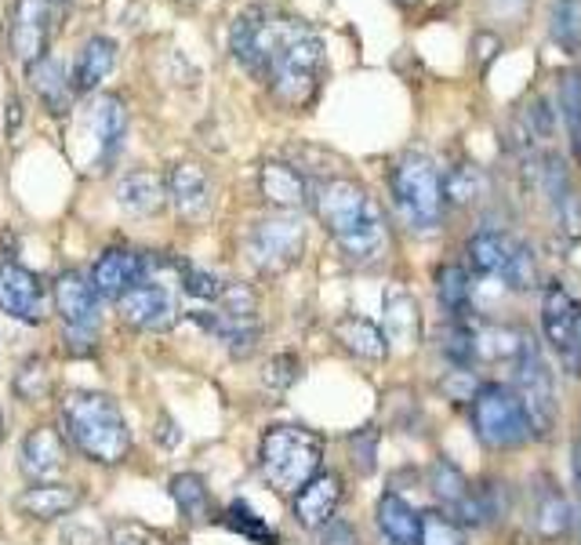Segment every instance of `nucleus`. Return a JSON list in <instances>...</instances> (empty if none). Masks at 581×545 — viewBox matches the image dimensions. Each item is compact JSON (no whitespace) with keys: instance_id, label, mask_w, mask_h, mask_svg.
<instances>
[{"instance_id":"nucleus-1","label":"nucleus","mask_w":581,"mask_h":545,"mask_svg":"<svg viewBox=\"0 0 581 545\" xmlns=\"http://www.w3.org/2000/svg\"><path fill=\"white\" fill-rule=\"evenodd\" d=\"M313 208L349 262L375 266L390 248L385 215L364 186L349 179H324L313 189Z\"/></svg>"},{"instance_id":"nucleus-2","label":"nucleus","mask_w":581,"mask_h":545,"mask_svg":"<svg viewBox=\"0 0 581 545\" xmlns=\"http://www.w3.org/2000/svg\"><path fill=\"white\" fill-rule=\"evenodd\" d=\"M324 77V44L302 19L276 16L273 48L262 80L284 106H306Z\"/></svg>"},{"instance_id":"nucleus-3","label":"nucleus","mask_w":581,"mask_h":545,"mask_svg":"<svg viewBox=\"0 0 581 545\" xmlns=\"http://www.w3.org/2000/svg\"><path fill=\"white\" fill-rule=\"evenodd\" d=\"M62 433L80 455L99 466H117L131 452L128 422L106 393H69L62 400Z\"/></svg>"},{"instance_id":"nucleus-4","label":"nucleus","mask_w":581,"mask_h":545,"mask_svg":"<svg viewBox=\"0 0 581 545\" xmlns=\"http://www.w3.org/2000/svg\"><path fill=\"white\" fill-rule=\"evenodd\" d=\"M324 462L321 436L306 426H269L258 444V466L262 476L284 495H298Z\"/></svg>"},{"instance_id":"nucleus-5","label":"nucleus","mask_w":581,"mask_h":545,"mask_svg":"<svg viewBox=\"0 0 581 545\" xmlns=\"http://www.w3.org/2000/svg\"><path fill=\"white\" fill-rule=\"evenodd\" d=\"M390 189H393V208L404 218L407 229H418V234H429V229L440 226L447 208L444 197V175L425 153H404L390 171Z\"/></svg>"},{"instance_id":"nucleus-6","label":"nucleus","mask_w":581,"mask_h":545,"mask_svg":"<svg viewBox=\"0 0 581 545\" xmlns=\"http://www.w3.org/2000/svg\"><path fill=\"white\" fill-rule=\"evenodd\" d=\"M183 266L186 262H175V258L146 255V277L120 298V317L138 331H168L178 320Z\"/></svg>"},{"instance_id":"nucleus-7","label":"nucleus","mask_w":581,"mask_h":545,"mask_svg":"<svg viewBox=\"0 0 581 545\" xmlns=\"http://www.w3.org/2000/svg\"><path fill=\"white\" fill-rule=\"evenodd\" d=\"M469 418H473V433L480 436V444H488L491 452H509V447L528 444L534 436L516 389L498 386V382L480 386L473 404H469Z\"/></svg>"},{"instance_id":"nucleus-8","label":"nucleus","mask_w":581,"mask_h":545,"mask_svg":"<svg viewBox=\"0 0 581 545\" xmlns=\"http://www.w3.org/2000/svg\"><path fill=\"white\" fill-rule=\"evenodd\" d=\"M516 397L531 418L534 436H549L552 429H557V418H560L557 382H552L542 346H538L531 335L523 338V349L516 357Z\"/></svg>"},{"instance_id":"nucleus-9","label":"nucleus","mask_w":581,"mask_h":545,"mask_svg":"<svg viewBox=\"0 0 581 545\" xmlns=\"http://www.w3.org/2000/svg\"><path fill=\"white\" fill-rule=\"evenodd\" d=\"M55 313H59V320L66 327V338H69V349L73 353H88L95 349V338H99V291H95L91 277L77 269H66L59 272V280H55Z\"/></svg>"},{"instance_id":"nucleus-10","label":"nucleus","mask_w":581,"mask_h":545,"mask_svg":"<svg viewBox=\"0 0 581 545\" xmlns=\"http://www.w3.org/2000/svg\"><path fill=\"white\" fill-rule=\"evenodd\" d=\"M302 251H306V226L295 215L262 218L252 234H247V258L262 272H280L287 266H295Z\"/></svg>"},{"instance_id":"nucleus-11","label":"nucleus","mask_w":581,"mask_h":545,"mask_svg":"<svg viewBox=\"0 0 581 545\" xmlns=\"http://www.w3.org/2000/svg\"><path fill=\"white\" fill-rule=\"evenodd\" d=\"M542 327L549 346L560 353L563 367L571 375L581 371V303L563 288V284H549L542 295Z\"/></svg>"},{"instance_id":"nucleus-12","label":"nucleus","mask_w":581,"mask_h":545,"mask_svg":"<svg viewBox=\"0 0 581 545\" xmlns=\"http://www.w3.org/2000/svg\"><path fill=\"white\" fill-rule=\"evenodd\" d=\"M429 490H433V498L444 506L451 521H459L462 527L488 524V516H483V506H480V490L465 480V473L454 466V462L436 458L433 466H429Z\"/></svg>"},{"instance_id":"nucleus-13","label":"nucleus","mask_w":581,"mask_h":545,"mask_svg":"<svg viewBox=\"0 0 581 545\" xmlns=\"http://www.w3.org/2000/svg\"><path fill=\"white\" fill-rule=\"evenodd\" d=\"M0 313H8L11 320L22 324H40L48 313L45 280L19 262H4L0 266Z\"/></svg>"},{"instance_id":"nucleus-14","label":"nucleus","mask_w":581,"mask_h":545,"mask_svg":"<svg viewBox=\"0 0 581 545\" xmlns=\"http://www.w3.org/2000/svg\"><path fill=\"white\" fill-rule=\"evenodd\" d=\"M273 30H276V16L266 8H247L237 16L229 30V51L247 73H255L262 80L269 62V48H273Z\"/></svg>"},{"instance_id":"nucleus-15","label":"nucleus","mask_w":581,"mask_h":545,"mask_svg":"<svg viewBox=\"0 0 581 545\" xmlns=\"http://www.w3.org/2000/svg\"><path fill=\"white\" fill-rule=\"evenodd\" d=\"M48 40H51V4L48 0H19L16 16H11V54L26 62L48 59Z\"/></svg>"},{"instance_id":"nucleus-16","label":"nucleus","mask_w":581,"mask_h":545,"mask_svg":"<svg viewBox=\"0 0 581 545\" xmlns=\"http://www.w3.org/2000/svg\"><path fill=\"white\" fill-rule=\"evenodd\" d=\"M164 186H168V204L175 208V215L186 218V222H200V218H207V211H211L215 186H211V175H207L200 164L193 160L175 164Z\"/></svg>"},{"instance_id":"nucleus-17","label":"nucleus","mask_w":581,"mask_h":545,"mask_svg":"<svg viewBox=\"0 0 581 545\" xmlns=\"http://www.w3.org/2000/svg\"><path fill=\"white\" fill-rule=\"evenodd\" d=\"M146 277V255H138L131 248H109L99 255V262L91 269V284L102 298H114L120 303L138 280Z\"/></svg>"},{"instance_id":"nucleus-18","label":"nucleus","mask_w":581,"mask_h":545,"mask_svg":"<svg viewBox=\"0 0 581 545\" xmlns=\"http://www.w3.org/2000/svg\"><path fill=\"white\" fill-rule=\"evenodd\" d=\"M258 189H262V200L269 204L276 211H302L306 204H313V189L309 182L302 179V171H295L290 164L284 160H266L258 171Z\"/></svg>"},{"instance_id":"nucleus-19","label":"nucleus","mask_w":581,"mask_h":545,"mask_svg":"<svg viewBox=\"0 0 581 545\" xmlns=\"http://www.w3.org/2000/svg\"><path fill=\"white\" fill-rule=\"evenodd\" d=\"M66 433L51 426H37L33 433H26V440L19 447V466L26 476H37V480H48V476L66 469Z\"/></svg>"},{"instance_id":"nucleus-20","label":"nucleus","mask_w":581,"mask_h":545,"mask_svg":"<svg viewBox=\"0 0 581 545\" xmlns=\"http://www.w3.org/2000/svg\"><path fill=\"white\" fill-rule=\"evenodd\" d=\"M338 506H342V480L335 473H316L295 495V516L309 531H321L327 521H335Z\"/></svg>"},{"instance_id":"nucleus-21","label":"nucleus","mask_w":581,"mask_h":545,"mask_svg":"<svg viewBox=\"0 0 581 545\" xmlns=\"http://www.w3.org/2000/svg\"><path fill=\"white\" fill-rule=\"evenodd\" d=\"M77 506H80V490L73 484H33L16 498V509L40 524L62 521V516H69Z\"/></svg>"},{"instance_id":"nucleus-22","label":"nucleus","mask_w":581,"mask_h":545,"mask_svg":"<svg viewBox=\"0 0 581 545\" xmlns=\"http://www.w3.org/2000/svg\"><path fill=\"white\" fill-rule=\"evenodd\" d=\"M193 320H197L207 335H215L218 343H223L233 357H252L255 353V346H258V338H262V331H258V320H240V317H229V313H223V309H197L193 313Z\"/></svg>"},{"instance_id":"nucleus-23","label":"nucleus","mask_w":581,"mask_h":545,"mask_svg":"<svg viewBox=\"0 0 581 545\" xmlns=\"http://www.w3.org/2000/svg\"><path fill=\"white\" fill-rule=\"evenodd\" d=\"M91 128H95V146H99V168H109L120 157L124 135H128V109H124L117 95L99 99L91 113Z\"/></svg>"},{"instance_id":"nucleus-24","label":"nucleus","mask_w":581,"mask_h":545,"mask_svg":"<svg viewBox=\"0 0 581 545\" xmlns=\"http://www.w3.org/2000/svg\"><path fill=\"white\" fill-rule=\"evenodd\" d=\"M375 521L378 531L393 545H422V513L396 495V490H385L378 498V509H375Z\"/></svg>"},{"instance_id":"nucleus-25","label":"nucleus","mask_w":581,"mask_h":545,"mask_svg":"<svg viewBox=\"0 0 581 545\" xmlns=\"http://www.w3.org/2000/svg\"><path fill=\"white\" fill-rule=\"evenodd\" d=\"M168 200V186L154 171H128L117 182V204L131 215H157Z\"/></svg>"},{"instance_id":"nucleus-26","label":"nucleus","mask_w":581,"mask_h":545,"mask_svg":"<svg viewBox=\"0 0 581 545\" xmlns=\"http://www.w3.org/2000/svg\"><path fill=\"white\" fill-rule=\"evenodd\" d=\"M114 66H117V40L88 37L85 48L77 54V66H73V88L95 91L109 73H114Z\"/></svg>"},{"instance_id":"nucleus-27","label":"nucleus","mask_w":581,"mask_h":545,"mask_svg":"<svg viewBox=\"0 0 581 545\" xmlns=\"http://www.w3.org/2000/svg\"><path fill=\"white\" fill-rule=\"evenodd\" d=\"M382 331L390 343L396 346H418V335H422V320H418V303L407 295V291H390L385 295V306H382Z\"/></svg>"},{"instance_id":"nucleus-28","label":"nucleus","mask_w":581,"mask_h":545,"mask_svg":"<svg viewBox=\"0 0 581 545\" xmlns=\"http://www.w3.org/2000/svg\"><path fill=\"white\" fill-rule=\"evenodd\" d=\"M30 80H33V91L37 99L48 106V113H66L69 99H73V80L66 77V66L59 59H40L30 66Z\"/></svg>"},{"instance_id":"nucleus-29","label":"nucleus","mask_w":581,"mask_h":545,"mask_svg":"<svg viewBox=\"0 0 581 545\" xmlns=\"http://www.w3.org/2000/svg\"><path fill=\"white\" fill-rule=\"evenodd\" d=\"M513 248H516V240L509 234H498V229H480V234L469 240V262H473V269L480 272V277L502 280L509 258H513Z\"/></svg>"},{"instance_id":"nucleus-30","label":"nucleus","mask_w":581,"mask_h":545,"mask_svg":"<svg viewBox=\"0 0 581 545\" xmlns=\"http://www.w3.org/2000/svg\"><path fill=\"white\" fill-rule=\"evenodd\" d=\"M335 338L338 343L356 353V357H364V360H382L385 353H390V338H385V331L378 324H371L367 317H342L335 324Z\"/></svg>"},{"instance_id":"nucleus-31","label":"nucleus","mask_w":581,"mask_h":545,"mask_svg":"<svg viewBox=\"0 0 581 545\" xmlns=\"http://www.w3.org/2000/svg\"><path fill=\"white\" fill-rule=\"evenodd\" d=\"M436 295L444 306L447 320H473V280H469L465 266H440L436 269Z\"/></svg>"},{"instance_id":"nucleus-32","label":"nucleus","mask_w":581,"mask_h":545,"mask_svg":"<svg viewBox=\"0 0 581 545\" xmlns=\"http://www.w3.org/2000/svg\"><path fill=\"white\" fill-rule=\"evenodd\" d=\"M534 527H538V535L542 538H560L574 527V506L567 502V495L560 487H552V484L542 487L538 506H534Z\"/></svg>"},{"instance_id":"nucleus-33","label":"nucleus","mask_w":581,"mask_h":545,"mask_svg":"<svg viewBox=\"0 0 581 545\" xmlns=\"http://www.w3.org/2000/svg\"><path fill=\"white\" fill-rule=\"evenodd\" d=\"M523 331L502 324H473V343H476V360H513L523 349Z\"/></svg>"},{"instance_id":"nucleus-34","label":"nucleus","mask_w":581,"mask_h":545,"mask_svg":"<svg viewBox=\"0 0 581 545\" xmlns=\"http://www.w3.org/2000/svg\"><path fill=\"white\" fill-rule=\"evenodd\" d=\"M168 490H171L178 513H183L189 524L207 521V513H211V490H207L204 476H197V473H178V476H171Z\"/></svg>"},{"instance_id":"nucleus-35","label":"nucleus","mask_w":581,"mask_h":545,"mask_svg":"<svg viewBox=\"0 0 581 545\" xmlns=\"http://www.w3.org/2000/svg\"><path fill=\"white\" fill-rule=\"evenodd\" d=\"M549 37L563 54L581 51V0H552L549 4Z\"/></svg>"},{"instance_id":"nucleus-36","label":"nucleus","mask_w":581,"mask_h":545,"mask_svg":"<svg viewBox=\"0 0 581 545\" xmlns=\"http://www.w3.org/2000/svg\"><path fill=\"white\" fill-rule=\"evenodd\" d=\"M557 106H560V117H563V128H567V139H571L574 157L581 160V73L578 70L560 77Z\"/></svg>"},{"instance_id":"nucleus-37","label":"nucleus","mask_w":581,"mask_h":545,"mask_svg":"<svg viewBox=\"0 0 581 545\" xmlns=\"http://www.w3.org/2000/svg\"><path fill=\"white\" fill-rule=\"evenodd\" d=\"M488 194V175L476 164H459V168L444 171V197L454 208H465V204L480 200Z\"/></svg>"},{"instance_id":"nucleus-38","label":"nucleus","mask_w":581,"mask_h":545,"mask_svg":"<svg viewBox=\"0 0 581 545\" xmlns=\"http://www.w3.org/2000/svg\"><path fill=\"white\" fill-rule=\"evenodd\" d=\"M502 280H505V288H513V291H531V288H538V262H534V251H531L523 240H516L513 258H509Z\"/></svg>"},{"instance_id":"nucleus-39","label":"nucleus","mask_w":581,"mask_h":545,"mask_svg":"<svg viewBox=\"0 0 581 545\" xmlns=\"http://www.w3.org/2000/svg\"><path fill=\"white\" fill-rule=\"evenodd\" d=\"M226 524L233 531H240L244 538H255V542H266V545H280V538L273 535V527H266V521L255 516L247 502H233L229 513H226Z\"/></svg>"},{"instance_id":"nucleus-40","label":"nucleus","mask_w":581,"mask_h":545,"mask_svg":"<svg viewBox=\"0 0 581 545\" xmlns=\"http://www.w3.org/2000/svg\"><path fill=\"white\" fill-rule=\"evenodd\" d=\"M378 444H382V433L375 426H364V429H356L349 436V455H353V469L360 476H367V473H375L378 466Z\"/></svg>"},{"instance_id":"nucleus-41","label":"nucleus","mask_w":581,"mask_h":545,"mask_svg":"<svg viewBox=\"0 0 581 545\" xmlns=\"http://www.w3.org/2000/svg\"><path fill=\"white\" fill-rule=\"evenodd\" d=\"M422 545H465L462 524L447 513H422Z\"/></svg>"},{"instance_id":"nucleus-42","label":"nucleus","mask_w":581,"mask_h":545,"mask_svg":"<svg viewBox=\"0 0 581 545\" xmlns=\"http://www.w3.org/2000/svg\"><path fill=\"white\" fill-rule=\"evenodd\" d=\"M183 291L189 298H200V303H218L226 291V284L215 277V272H207L200 266H183Z\"/></svg>"},{"instance_id":"nucleus-43","label":"nucleus","mask_w":581,"mask_h":545,"mask_svg":"<svg viewBox=\"0 0 581 545\" xmlns=\"http://www.w3.org/2000/svg\"><path fill=\"white\" fill-rule=\"evenodd\" d=\"M16 393L22 400H45L48 393V371L40 360H26L16 375Z\"/></svg>"},{"instance_id":"nucleus-44","label":"nucleus","mask_w":581,"mask_h":545,"mask_svg":"<svg viewBox=\"0 0 581 545\" xmlns=\"http://www.w3.org/2000/svg\"><path fill=\"white\" fill-rule=\"evenodd\" d=\"M298 371H302L298 357H290V353H280V357H273V360H269V367H266V386L284 393V389L290 386V382L298 378Z\"/></svg>"},{"instance_id":"nucleus-45","label":"nucleus","mask_w":581,"mask_h":545,"mask_svg":"<svg viewBox=\"0 0 581 545\" xmlns=\"http://www.w3.org/2000/svg\"><path fill=\"white\" fill-rule=\"evenodd\" d=\"M480 506H483V516H488V524L494 521H505V484H498V480H483L480 487Z\"/></svg>"},{"instance_id":"nucleus-46","label":"nucleus","mask_w":581,"mask_h":545,"mask_svg":"<svg viewBox=\"0 0 581 545\" xmlns=\"http://www.w3.org/2000/svg\"><path fill=\"white\" fill-rule=\"evenodd\" d=\"M316 545H360V535H356V527L353 524H345V521H327L321 531H316Z\"/></svg>"},{"instance_id":"nucleus-47","label":"nucleus","mask_w":581,"mask_h":545,"mask_svg":"<svg viewBox=\"0 0 581 545\" xmlns=\"http://www.w3.org/2000/svg\"><path fill=\"white\" fill-rule=\"evenodd\" d=\"M109 545H154V535L138 524H120L114 531V538H109Z\"/></svg>"},{"instance_id":"nucleus-48","label":"nucleus","mask_w":581,"mask_h":545,"mask_svg":"<svg viewBox=\"0 0 581 545\" xmlns=\"http://www.w3.org/2000/svg\"><path fill=\"white\" fill-rule=\"evenodd\" d=\"M73 542H80V545H99V531H95V527H69L66 531V545H73Z\"/></svg>"},{"instance_id":"nucleus-49","label":"nucleus","mask_w":581,"mask_h":545,"mask_svg":"<svg viewBox=\"0 0 581 545\" xmlns=\"http://www.w3.org/2000/svg\"><path fill=\"white\" fill-rule=\"evenodd\" d=\"M523 4H528V0H491V8L494 11H505V16H509V11H520Z\"/></svg>"},{"instance_id":"nucleus-50","label":"nucleus","mask_w":581,"mask_h":545,"mask_svg":"<svg viewBox=\"0 0 581 545\" xmlns=\"http://www.w3.org/2000/svg\"><path fill=\"white\" fill-rule=\"evenodd\" d=\"M574 476H578V487H581V433L574 440Z\"/></svg>"},{"instance_id":"nucleus-51","label":"nucleus","mask_w":581,"mask_h":545,"mask_svg":"<svg viewBox=\"0 0 581 545\" xmlns=\"http://www.w3.org/2000/svg\"><path fill=\"white\" fill-rule=\"evenodd\" d=\"M48 4H51V8H62V11H66L69 4H73V0H48Z\"/></svg>"},{"instance_id":"nucleus-52","label":"nucleus","mask_w":581,"mask_h":545,"mask_svg":"<svg viewBox=\"0 0 581 545\" xmlns=\"http://www.w3.org/2000/svg\"><path fill=\"white\" fill-rule=\"evenodd\" d=\"M396 4H400V8H411V4H418V0H396Z\"/></svg>"},{"instance_id":"nucleus-53","label":"nucleus","mask_w":581,"mask_h":545,"mask_svg":"<svg viewBox=\"0 0 581 545\" xmlns=\"http://www.w3.org/2000/svg\"><path fill=\"white\" fill-rule=\"evenodd\" d=\"M0 436H4V415H0Z\"/></svg>"}]
</instances>
